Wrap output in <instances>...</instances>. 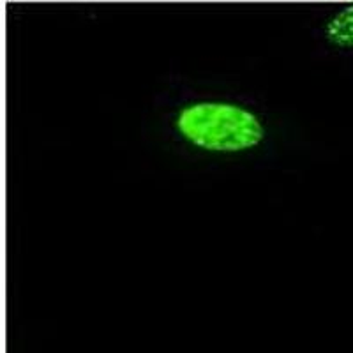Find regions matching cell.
<instances>
[{"instance_id":"cell-1","label":"cell","mask_w":353,"mask_h":353,"mask_svg":"<svg viewBox=\"0 0 353 353\" xmlns=\"http://www.w3.org/2000/svg\"><path fill=\"white\" fill-rule=\"evenodd\" d=\"M173 125L185 143L205 152H248L267 138V128L253 110L226 101L189 103L176 112Z\"/></svg>"},{"instance_id":"cell-2","label":"cell","mask_w":353,"mask_h":353,"mask_svg":"<svg viewBox=\"0 0 353 353\" xmlns=\"http://www.w3.org/2000/svg\"><path fill=\"white\" fill-rule=\"evenodd\" d=\"M323 39L332 48L353 52V2L337 9L325 21Z\"/></svg>"}]
</instances>
